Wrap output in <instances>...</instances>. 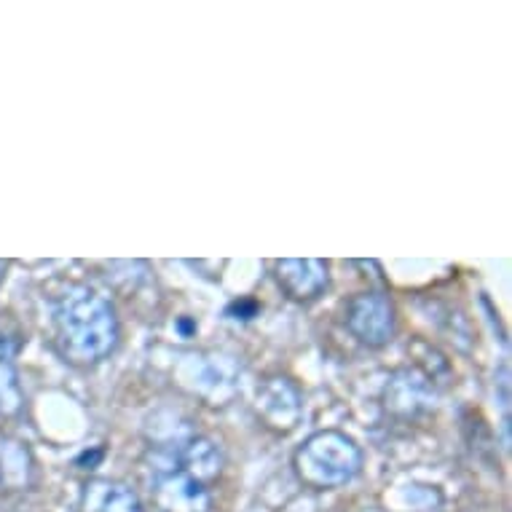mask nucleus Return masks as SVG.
<instances>
[{
  "instance_id": "nucleus-1",
  "label": "nucleus",
  "mask_w": 512,
  "mask_h": 512,
  "mask_svg": "<svg viewBox=\"0 0 512 512\" xmlns=\"http://www.w3.org/2000/svg\"><path fill=\"white\" fill-rule=\"evenodd\" d=\"M148 470L159 512H210V483L223 472V454L207 437H185L151 451Z\"/></svg>"
},
{
  "instance_id": "nucleus-2",
  "label": "nucleus",
  "mask_w": 512,
  "mask_h": 512,
  "mask_svg": "<svg viewBox=\"0 0 512 512\" xmlns=\"http://www.w3.org/2000/svg\"><path fill=\"white\" fill-rule=\"evenodd\" d=\"M113 303L86 285L70 287L54 306V344L73 365H94L118 346Z\"/></svg>"
},
{
  "instance_id": "nucleus-3",
  "label": "nucleus",
  "mask_w": 512,
  "mask_h": 512,
  "mask_svg": "<svg viewBox=\"0 0 512 512\" xmlns=\"http://www.w3.org/2000/svg\"><path fill=\"white\" fill-rule=\"evenodd\" d=\"M295 475L303 486L314 491H330L352 483L362 470V451L352 437L325 429L311 435L293 456Z\"/></svg>"
},
{
  "instance_id": "nucleus-4",
  "label": "nucleus",
  "mask_w": 512,
  "mask_h": 512,
  "mask_svg": "<svg viewBox=\"0 0 512 512\" xmlns=\"http://www.w3.org/2000/svg\"><path fill=\"white\" fill-rule=\"evenodd\" d=\"M344 322L357 341L378 349L395 336V306L384 293H360L346 303Z\"/></svg>"
},
{
  "instance_id": "nucleus-5",
  "label": "nucleus",
  "mask_w": 512,
  "mask_h": 512,
  "mask_svg": "<svg viewBox=\"0 0 512 512\" xmlns=\"http://www.w3.org/2000/svg\"><path fill=\"white\" fill-rule=\"evenodd\" d=\"M274 277L277 285L285 290L287 298L309 303L325 293L330 282L328 263L314 261V258H285L274 263Z\"/></svg>"
},
{
  "instance_id": "nucleus-6",
  "label": "nucleus",
  "mask_w": 512,
  "mask_h": 512,
  "mask_svg": "<svg viewBox=\"0 0 512 512\" xmlns=\"http://www.w3.org/2000/svg\"><path fill=\"white\" fill-rule=\"evenodd\" d=\"M258 413L271 429L287 432L301 419V392L290 378H269L258 389Z\"/></svg>"
},
{
  "instance_id": "nucleus-7",
  "label": "nucleus",
  "mask_w": 512,
  "mask_h": 512,
  "mask_svg": "<svg viewBox=\"0 0 512 512\" xmlns=\"http://www.w3.org/2000/svg\"><path fill=\"white\" fill-rule=\"evenodd\" d=\"M81 512H143L137 494L116 480H89L81 491Z\"/></svg>"
},
{
  "instance_id": "nucleus-8",
  "label": "nucleus",
  "mask_w": 512,
  "mask_h": 512,
  "mask_svg": "<svg viewBox=\"0 0 512 512\" xmlns=\"http://www.w3.org/2000/svg\"><path fill=\"white\" fill-rule=\"evenodd\" d=\"M35 486V462L25 445L11 437H0V488L27 491Z\"/></svg>"
},
{
  "instance_id": "nucleus-9",
  "label": "nucleus",
  "mask_w": 512,
  "mask_h": 512,
  "mask_svg": "<svg viewBox=\"0 0 512 512\" xmlns=\"http://www.w3.org/2000/svg\"><path fill=\"white\" fill-rule=\"evenodd\" d=\"M22 387L14 365H0V416H14L22 408Z\"/></svg>"
},
{
  "instance_id": "nucleus-10",
  "label": "nucleus",
  "mask_w": 512,
  "mask_h": 512,
  "mask_svg": "<svg viewBox=\"0 0 512 512\" xmlns=\"http://www.w3.org/2000/svg\"><path fill=\"white\" fill-rule=\"evenodd\" d=\"M22 346H25V336H22V330L14 319L6 314H0V365H11V360L22 352Z\"/></svg>"
},
{
  "instance_id": "nucleus-11",
  "label": "nucleus",
  "mask_w": 512,
  "mask_h": 512,
  "mask_svg": "<svg viewBox=\"0 0 512 512\" xmlns=\"http://www.w3.org/2000/svg\"><path fill=\"white\" fill-rule=\"evenodd\" d=\"M6 269H9V263L0 261V282H3V277H6Z\"/></svg>"
}]
</instances>
